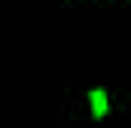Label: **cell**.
Returning a JSON list of instances; mask_svg holds the SVG:
<instances>
[{
    "label": "cell",
    "instance_id": "cell-1",
    "mask_svg": "<svg viewBox=\"0 0 131 128\" xmlns=\"http://www.w3.org/2000/svg\"><path fill=\"white\" fill-rule=\"evenodd\" d=\"M92 110H95V116H107V95H104V89H92Z\"/></svg>",
    "mask_w": 131,
    "mask_h": 128
}]
</instances>
